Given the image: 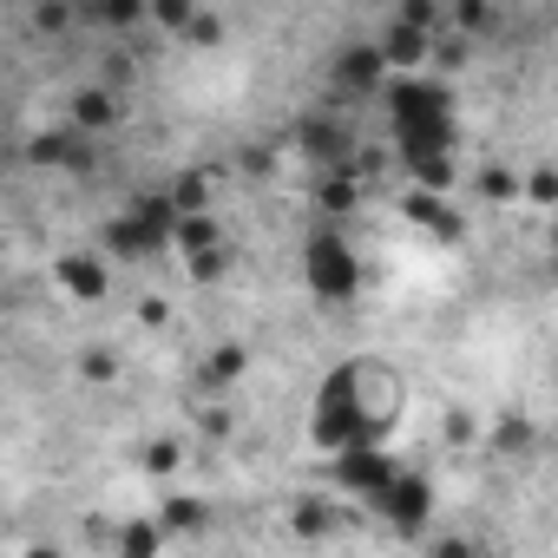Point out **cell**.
I'll list each match as a JSON object with an SVG mask.
<instances>
[{
  "instance_id": "obj_1",
  "label": "cell",
  "mask_w": 558,
  "mask_h": 558,
  "mask_svg": "<svg viewBox=\"0 0 558 558\" xmlns=\"http://www.w3.org/2000/svg\"><path fill=\"white\" fill-rule=\"evenodd\" d=\"M310 283H316V296H349L355 290V256L336 236H316L310 243Z\"/></svg>"
}]
</instances>
